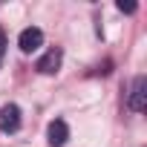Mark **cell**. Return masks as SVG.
Instances as JSON below:
<instances>
[{
    "mask_svg": "<svg viewBox=\"0 0 147 147\" xmlns=\"http://www.w3.org/2000/svg\"><path fill=\"white\" fill-rule=\"evenodd\" d=\"M66 138H69V127H66V121H63V118H55V121L49 124V144H52V147H63Z\"/></svg>",
    "mask_w": 147,
    "mask_h": 147,
    "instance_id": "cell-5",
    "label": "cell"
},
{
    "mask_svg": "<svg viewBox=\"0 0 147 147\" xmlns=\"http://www.w3.org/2000/svg\"><path fill=\"white\" fill-rule=\"evenodd\" d=\"M136 9H138L136 3H124V0H121V3H118V12H124V15H133Z\"/></svg>",
    "mask_w": 147,
    "mask_h": 147,
    "instance_id": "cell-6",
    "label": "cell"
},
{
    "mask_svg": "<svg viewBox=\"0 0 147 147\" xmlns=\"http://www.w3.org/2000/svg\"><path fill=\"white\" fill-rule=\"evenodd\" d=\"M40 43H43V32L38 29V26H29V29H23L20 32V38H18V46H20V52H35V49H40Z\"/></svg>",
    "mask_w": 147,
    "mask_h": 147,
    "instance_id": "cell-4",
    "label": "cell"
},
{
    "mask_svg": "<svg viewBox=\"0 0 147 147\" xmlns=\"http://www.w3.org/2000/svg\"><path fill=\"white\" fill-rule=\"evenodd\" d=\"M0 130L3 133H18L20 130V107L18 104L0 107Z\"/></svg>",
    "mask_w": 147,
    "mask_h": 147,
    "instance_id": "cell-2",
    "label": "cell"
},
{
    "mask_svg": "<svg viewBox=\"0 0 147 147\" xmlns=\"http://www.w3.org/2000/svg\"><path fill=\"white\" fill-rule=\"evenodd\" d=\"M3 55H6V32L0 29V63H3Z\"/></svg>",
    "mask_w": 147,
    "mask_h": 147,
    "instance_id": "cell-7",
    "label": "cell"
},
{
    "mask_svg": "<svg viewBox=\"0 0 147 147\" xmlns=\"http://www.w3.org/2000/svg\"><path fill=\"white\" fill-rule=\"evenodd\" d=\"M144 95H147V78H144V75H136V78H133V87H130L127 107H130L133 113H144Z\"/></svg>",
    "mask_w": 147,
    "mask_h": 147,
    "instance_id": "cell-1",
    "label": "cell"
},
{
    "mask_svg": "<svg viewBox=\"0 0 147 147\" xmlns=\"http://www.w3.org/2000/svg\"><path fill=\"white\" fill-rule=\"evenodd\" d=\"M61 61H63V52H61L58 46H52V49L35 63V69L40 72V75H55V72L61 69Z\"/></svg>",
    "mask_w": 147,
    "mask_h": 147,
    "instance_id": "cell-3",
    "label": "cell"
}]
</instances>
